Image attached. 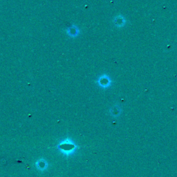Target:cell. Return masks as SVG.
Listing matches in <instances>:
<instances>
[{
	"instance_id": "6da1fadb",
	"label": "cell",
	"mask_w": 177,
	"mask_h": 177,
	"mask_svg": "<svg viewBox=\"0 0 177 177\" xmlns=\"http://www.w3.org/2000/svg\"><path fill=\"white\" fill-rule=\"evenodd\" d=\"M58 147L62 154L65 156H71L77 150L78 145L71 138H67L58 144Z\"/></svg>"
},
{
	"instance_id": "7a4b0ae2",
	"label": "cell",
	"mask_w": 177,
	"mask_h": 177,
	"mask_svg": "<svg viewBox=\"0 0 177 177\" xmlns=\"http://www.w3.org/2000/svg\"><path fill=\"white\" fill-rule=\"evenodd\" d=\"M98 83L102 88H107V87L110 86L111 80L109 79V76L103 75L101 77H100L99 79H98Z\"/></svg>"
},
{
	"instance_id": "3957f363",
	"label": "cell",
	"mask_w": 177,
	"mask_h": 177,
	"mask_svg": "<svg viewBox=\"0 0 177 177\" xmlns=\"http://www.w3.org/2000/svg\"><path fill=\"white\" fill-rule=\"evenodd\" d=\"M36 167L40 170H45L48 167V164L45 161H38L36 163Z\"/></svg>"
},
{
	"instance_id": "277c9868",
	"label": "cell",
	"mask_w": 177,
	"mask_h": 177,
	"mask_svg": "<svg viewBox=\"0 0 177 177\" xmlns=\"http://www.w3.org/2000/svg\"><path fill=\"white\" fill-rule=\"evenodd\" d=\"M78 33V30L76 29V28H74L73 27H71V28H69V34L70 35V36H77Z\"/></svg>"
},
{
	"instance_id": "5b68a950",
	"label": "cell",
	"mask_w": 177,
	"mask_h": 177,
	"mask_svg": "<svg viewBox=\"0 0 177 177\" xmlns=\"http://www.w3.org/2000/svg\"><path fill=\"white\" fill-rule=\"evenodd\" d=\"M111 114L114 117H116V116H118L120 115V111H119V109L118 108H113L111 110Z\"/></svg>"
},
{
	"instance_id": "8992f818",
	"label": "cell",
	"mask_w": 177,
	"mask_h": 177,
	"mask_svg": "<svg viewBox=\"0 0 177 177\" xmlns=\"http://www.w3.org/2000/svg\"><path fill=\"white\" fill-rule=\"evenodd\" d=\"M124 19H115V24L118 27H121V26H123L124 24Z\"/></svg>"
}]
</instances>
